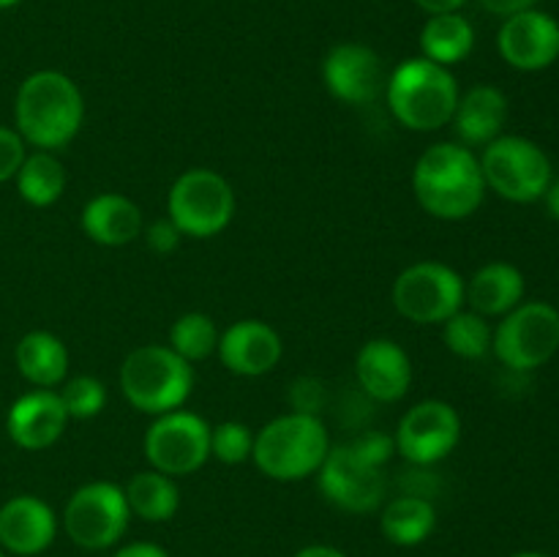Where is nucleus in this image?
<instances>
[{"label": "nucleus", "mask_w": 559, "mask_h": 557, "mask_svg": "<svg viewBox=\"0 0 559 557\" xmlns=\"http://www.w3.org/2000/svg\"><path fill=\"white\" fill-rule=\"evenodd\" d=\"M413 191L429 216L442 222L469 218L486 197L480 158L462 142H437L415 162Z\"/></svg>", "instance_id": "1"}, {"label": "nucleus", "mask_w": 559, "mask_h": 557, "mask_svg": "<svg viewBox=\"0 0 559 557\" xmlns=\"http://www.w3.org/2000/svg\"><path fill=\"white\" fill-rule=\"evenodd\" d=\"M16 134L36 151H60L85 120V98L69 74L55 69L25 76L14 98Z\"/></svg>", "instance_id": "2"}, {"label": "nucleus", "mask_w": 559, "mask_h": 557, "mask_svg": "<svg viewBox=\"0 0 559 557\" xmlns=\"http://www.w3.org/2000/svg\"><path fill=\"white\" fill-rule=\"evenodd\" d=\"M459 82L451 69L429 58L402 60L385 85L393 118L409 131H437L453 120L459 104Z\"/></svg>", "instance_id": "3"}, {"label": "nucleus", "mask_w": 559, "mask_h": 557, "mask_svg": "<svg viewBox=\"0 0 559 557\" xmlns=\"http://www.w3.org/2000/svg\"><path fill=\"white\" fill-rule=\"evenodd\" d=\"M331 451L328 429L320 415L287 413L267 420L254 435L257 470L273 481H304L317 475Z\"/></svg>", "instance_id": "4"}, {"label": "nucleus", "mask_w": 559, "mask_h": 557, "mask_svg": "<svg viewBox=\"0 0 559 557\" xmlns=\"http://www.w3.org/2000/svg\"><path fill=\"white\" fill-rule=\"evenodd\" d=\"M120 393L145 415L180 410L194 388V369L167 344H142L120 366Z\"/></svg>", "instance_id": "5"}, {"label": "nucleus", "mask_w": 559, "mask_h": 557, "mask_svg": "<svg viewBox=\"0 0 559 557\" xmlns=\"http://www.w3.org/2000/svg\"><path fill=\"white\" fill-rule=\"evenodd\" d=\"M486 189L497 191L502 200L527 202L544 200L551 186V158L538 142L519 134H500L480 153Z\"/></svg>", "instance_id": "6"}, {"label": "nucleus", "mask_w": 559, "mask_h": 557, "mask_svg": "<svg viewBox=\"0 0 559 557\" xmlns=\"http://www.w3.org/2000/svg\"><path fill=\"white\" fill-rule=\"evenodd\" d=\"M167 216L180 235L205 240L224 233L235 216V191L224 175L213 169H186L167 197Z\"/></svg>", "instance_id": "7"}, {"label": "nucleus", "mask_w": 559, "mask_h": 557, "mask_svg": "<svg viewBox=\"0 0 559 557\" xmlns=\"http://www.w3.org/2000/svg\"><path fill=\"white\" fill-rule=\"evenodd\" d=\"M491 353L513 371H533L559 353V311L546 300H522L500 317Z\"/></svg>", "instance_id": "8"}, {"label": "nucleus", "mask_w": 559, "mask_h": 557, "mask_svg": "<svg viewBox=\"0 0 559 557\" xmlns=\"http://www.w3.org/2000/svg\"><path fill=\"white\" fill-rule=\"evenodd\" d=\"M129 519L131 511L123 486L112 481H91L66 502L63 530L80 549L102 552L123 538Z\"/></svg>", "instance_id": "9"}, {"label": "nucleus", "mask_w": 559, "mask_h": 557, "mask_svg": "<svg viewBox=\"0 0 559 557\" xmlns=\"http://www.w3.org/2000/svg\"><path fill=\"white\" fill-rule=\"evenodd\" d=\"M391 295L404 320L442 325L464 306V278L445 262L420 260L399 273Z\"/></svg>", "instance_id": "10"}, {"label": "nucleus", "mask_w": 559, "mask_h": 557, "mask_svg": "<svg viewBox=\"0 0 559 557\" xmlns=\"http://www.w3.org/2000/svg\"><path fill=\"white\" fill-rule=\"evenodd\" d=\"M317 484L331 506L347 513H371L385 502L388 481L382 464L364 457L353 442L331 446L325 462L317 470Z\"/></svg>", "instance_id": "11"}, {"label": "nucleus", "mask_w": 559, "mask_h": 557, "mask_svg": "<svg viewBox=\"0 0 559 557\" xmlns=\"http://www.w3.org/2000/svg\"><path fill=\"white\" fill-rule=\"evenodd\" d=\"M145 459L164 475H191L211 459V426L191 410L156 415L145 431Z\"/></svg>", "instance_id": "12"}, {"label": "nucleus", "mask_w": 559, "mask_h": 557, "mask_svg": "<svg viewBox=\"0 0 559 557\" xmlns=\"http://www.w3.org/2000/svg\"><path fill=\"white\" fill-rule=\"evenodd\" d=\"M462 440V418L442 399H426L409 407L396 426L393 446L409 464L429 467L456 451Z\"/></svg>", "instance_id": "13"}, {"label": "nucleus", "mask_w": 559, "mask_h": 557, "mask_svg": "<svg viewBox=\"0 0 559 557\" xmlns=\"http://www.w3.org/2000/svg\"><path fill=\"white\" fill-rule=\"evenodd\" d=\"M322 82L333 98L364 107L385 93L388 74L374 49L358 42H344L336 44L322 60Z\"/></svg>", "instance_id": "14"}, {"label": "nucleus", "mask_w": 559, "mask_h": 557, "mask_svg": "<svg viewBox=\"0 0 559 557\" xmlns=\"http://www.w3.org/2000/svg\"><path fill=\"white\" fill-rule=\"evenodd\" d=\"M497 49L511 69L544 71L559 60V22L540 9L506 16Z\"/></svg>", "instance_id": "15"}, {"label": "nucleus", "mask_w": 559, "mask_h": 557, "mask_svg": "<svg viewBox=\"0 0 559 557\" xmlns=\"http://www.w3.org/2000/svg\"><path fill=\"white\" fill-rule=\"evenodd\" d=\"M355 380L369 399L393 404L413 386V360L393 339H369L355 355Z\"/></svg>", "instance_id": "16"}, {"label": "nucleus", "mask_w": 559, "mask_h": 557, "mask_svg": "<svg viewBox=\"0 0 559 557\" xmlns=\"http://www.w3.org/2000/svg\"><path fill=\"white\" fill-rule=\"evenodd\" d=\"M69 420L60 393L52 388H36L11 404L5 431L14 446L25 451H44L63 437Z\"/></svg>", "instance_id": "17"}, {"label": "nucleus", "mask_w": 559, "mask_h": 557, "mask_svg": "<svg viewBox=\"0 0 559 557\" xmlns=\"http://www.w3.org/2000/svg\"><path fill=\"white\" fill-rule=\"evenodd\" d=\"M218 358L233 375L262 377L278 366L284 355L276 328L262 320H238L218 336Z\"/></svg>", "instance_id": "18"}, {"label": "nucleus", "mask_w": 559, "mask_h": 557, "mask_svg": "<svg viewBox=\"0 0 559 557\" xmlns=\"http://www.w3.org/2000/svg\"><path fill=\"white\" fill-rule=\"evenodd\" d=\"M58 517L36 495H16L0 506V546L16 557H36L52 546Z\"/></svg>", "instance_id": "19"}, {"label": "nucleus", "mask_w": 559, "mask_h": 557, "mask_svg": "<svg viewBox=\"0 0 559 557\" xmlns=\"http://www.w3.org/2000/svg\"><path fill=\"white\" fill-rule=\"evenodd\" d=\"M508 120V96L495 85H475L459 96L453 129L467 147H486L502 134Z\"/></svg>", "instance_id": "20"}, {"label": "nucleus", "mask_w": 559, "mask_h": 557, "mask_svg": "<svg viewBox=\"0 0 559 557\" xmlns=\"http://www.w3.org/2000/svg\"><path fill=\"white\" fill-rule=\"evenodd\" d=\"M82 233L98 246H126L131 240H136L145 229V222H142V211L136 208V202H131L129 197L115 194V191H107V194H98L93 200H87V205L82 208Z\"/></svg>", "instance_id": "21"}, {"label": "nucleus", "mask_w": 559, "mask_h": 557, "mask_svg": "<svg viewBox=\"0 0 559 557\" xmlns=\"http://www.w3.org/2000/svg\"><path fill=\"white\" fill-rule=\"evenodd\" d=\"M524 273L511 262H486L464 282V304L480 317H506L524 300Z\"/></svg>", "instance_id": "22"}, {"label": "nucleus", "mask_w": 559, "mask_h": 557, "mask_svg": "<svg viewBox=\"0 0 559 557\" xmlns=\"http://www.w3.org/2000/svg\"><path fill=\"white\" fill-rule=\"evenodd\" d=\"M16 369L31 386L55 388L69 375V349L49 331H31L16 344Z\"/></svg>", "instance_id": "23"}, {"label": "nucleus", "mask_w": 559, "mask_h": 557, "mask_svg": "<svg viewBox=\"0 0 559 557\" xmlns=\"http://www.w3.org/2000/svg\"><path fill=\"white\" fill-rule=\"evenodd\" d=\"M420 49H424V58L435 60L445 69L462 63L475 49L473 22L462 11L431 14L420 31Z\"/></svg>", "instance_id": "24"}, {"label": "nucleus", "mask_w": 559, "mask_h": 557, "mask_svg": "<svg viewBox=\"0 0 559 557\" xmlns=\"http://www.w3.org/2000/svg\"><path fill=\"white\" fill-rule=\"evenodd\" d=\"M437 511L431 500L420 495L393 497L382 506L380 530L391 544L396 546H418L435 533Z\"/></svg>", "instance_id": "25"}, {"label": "nucleus", "mask_w": 559, "mask_h": 557, "mask_svg": "<svg viewBox=\"0 0 559 557\" xmlns=\"http://www.w3.org/2000/svg\"><path fill=\"white\" fill-rule=\"evenodd\" d=\"M123 491L131 517L145 522H169L180 508V491L173 475H164L153 467L131 475Z\"/></svg>", "instance_id": "26"}, {"label": "nucleus", "mask_w": 559, "mask_h": 557, "mask_svg": "<svg viewBox=\"0 0 559 557\" xmlns=\"http://www.w3.org/2000/svg\"><path fill=\"white\" fill-rule=\"evenodd\" d=\"M16 191L33 208H49L63 197L66 169L52 151L27 153L16 173Z\"/></svg>", "instance_id": "27"}, {"label": "nucleus", "mask_w": 559, "mask_h": 557, "mask_svg": "<svg viewBox=\"0 0 559 557\" xmlns=\"http://www.w3.org/2000/svg\"><path fill=\"white\" fill-rule=\"evenodd\" d=\"M495 328L478 311L459 309L456 315L442 322V342L453 355L464 360H480L491 353Z\"/></svg>", "instance_id": "28"}, {"label": "nucleus", "mask_w": 559, "mask_h": 557, "mask_svg": "<svg viewBox=\"0 0 559 557\" xmlns=\"http://www.w3.org/2000/svg\"><path fill=\"white\" fill-rule=\"evenodd\" d=\"M218 336L222 333H218L216 322L211 317L202 315V311H186L169 328L167 347L183 360H189V364H197V360H205L216 353Z\"/></svg>", "instance_id": "29"}, {"label": "nucleus", "mask_w": 559, "mask_h": 557, "mask_svg": "<svg viewBox=\"0 0 559 557\" xmlns=\"http://www.w3.org/2000/svg\"><path fill=\"white\" fill-rule=\"evenodd\" d=\"M58 393L60 399H63L66 413L74 420L96 418L104 410V404H107V388H104L102 380H96V377L91 375L63 380V388H60Z\"/></svg>", "instance_id": "30"}, {"label": "nucleus", "mask_w": 559, "mask_h": 557, "mask_svg": "<svg viewBox=\"0 0 559 557\" xmlns=\"http://www.w3.org/2000/svg\"><path fill=\"white\" fill-rule=\"evenodd\" d=\"M254 431L240 420H222L211 429V457L222 464H240L251 459Z\"/></svg>", "instance_id": "31"}, {"label": "nucleus", "mask_w": 559, "mask_h": 557, "mask_svg": "<svg viewBox=\"0 0 559 557\" xmlns=\"http://www.w3.org/2000/svg\"><path fill=\"white\" fill-rule=\"evenodd\" d=\"M25 156H27L25 140L16 134V129L0 126V183L16 178Z\"/></svg>", "instance_id": "32"}, {"label": "nucleus", "mask_w": 559, "mask_h": 557, "mask_svg": "<svg viewBox=\"0 0 559 557\" xmlns=\"http://www.w3.org/2000/svg\"><path fill=\"white\" fill-rule=\"evenodd\" d=\"M289 402H293V413H306V415H317L320 413L322 402H325V393H322V386L311 377H304L293 386L289 391Z\"/></svg>", "instance_id": "33"}, {"label": "nucleus", "mask_w": 559, "mask_h": 557, "mask_svg": "<svg viewBox=\"0 0 559 557\" xmlns=\"http://www.w3.org/2000/svg\"><path fill=\"white\" fill-rule=\"evenodd\" d=\"M180 238H183V235H180V229L175 227L173 218L169 216L156 218V222L147 224V229H145L147 246H151L156 254H169V251L178 249Z\"/></svg>", "instance_id": "34"}, {"label": "nucleus", "mask_w": 559, "mask_h": 557, "mask_svg": "<svg viewBox=\"0 0 559 557\" xmlns=\"http://www.w3.org/2000/svg\"><path fill=\"white\" fill-rule=\"evenodd\" d=\"M480 5H484V11H489V14L495 16H513L519 14V11H527V9H535V3L538 0H478Z\"/></svg>", "instance_id": "35"}, {"label": "nucleus", "mask_w": 559, "mask_h": 557, "mask_svg": "<svg viewBox=\"0 0 559 557\" xmlns=\"http://www.w3.org/2000/svg\"><path fill=\"white\" fill-rule=\"evenodd\" d=\"M112 557H169L167 549L151 541H134V544H126L115 552Z\"/></svg>", "instance_id": "36"}, {"label": "nucleus", "mask_w": 559, "mask_h": 557, "mask_svg": "<svg viewBox=\"0 0 559 557\" xmlns=\"http://www.w3.org/2000/svg\"><path fill=\"white\" fill-rule=\"evenodd\" d=\"M426 14H448V11H462L467 0H415Z\"/></svg>", "instance_id": "37"}, {"label": "nucleus", "mask_w": 559, "mask_h": 557, "mask_svg": "<svg viewBox=\"0 0 559 557\" xmlns=\"http://www.w3.org/2000/svg\"><path fill=\"white\" fill-rule=\"evenodd\" d=\"M293 557H347L342 549H336V546H328V544H311V546H304L300 552H295Z\"/></svg>", "instance_id": "38"}, {"label": "nucleus", "mask_w": 559, "mask_h": 557, "mask_svg": "<svg viewBox=\"0 0 559 557\" xmlns=\"http://www.w3.org/2000/svg\"><path fill=\"white\" fill-rule=\"evenodd\" d=\"M544 200H546V208H549V216L555 218V222H559V180H551V186L546 189Z\"/></svg>", "instance_id": "39"}, {"label": "nucleus", "mask_w": 559, "mask_h": 557, "mask_svg": "<svg viewBox=\"0 0 559 557\" xmlns=\"http://www.w3.org/2000/svg\"><path fill=\"white\" fill-rule=\"evenodd\" d=\"M22 0H0V11L3 9H14V5H20Z\"/></svg>", "instance_id": "40"}, {"label": "nucleus", "mask_w": 559, "mask_h": 557, "mask_svg": "<svg viewBox=\"0 0 559 557\" xmlns=\"http://www.w3.org/2000/svg\"><path fill=\"white\" fill-rule=\"evenodd\" d=\"M511 557H549V555H540V552H516Z\"/></svg>", "instance_id": "41"}, {"label": "nucleus", "mask_w": 559, "mask_h": 557, "mask_svg": "<svg viewBox=\"0 0 559 557\" xmlns=\"http://www.w3.org/2000/svg\"><path fill=\"white\" fill-rule=\"evenodd\" d=\"M0 557H5V555H3V552H0Z\"/></svg>", "instance_id": "42"}]
</instances>
